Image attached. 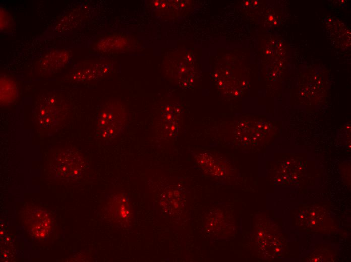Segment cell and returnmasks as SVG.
<instances>
[{
  "label": "cell",
  "mask_w": 351,
  "mask_h": 262,
  "mask_svg": "<svg viewBox=\"0 0 351 262\" xmlns=\"http://www.w3.org/2000/svg\"><path fill=\"white\" fill-rule=\"evenodd\" d=\"M128 112L120 101L107 102L98 112L96 120V134L101 139H113L125 130L128 123Z\"/></svg>",
  "instance_id": "cell-2"
},
{
  "label": "cell",
  "mask_w": 351,
  "mask_h": 262,
  "mask_svg": "<svg viewBox=\"0 0 351 262\" xmlns=\"http://www.w3.org/2000/svg\"><path fill=\"white\" fill-rule=\"evenodd\" d=\"M13 26V20L11 15L3 8L0 9V28L3 31L11 29Z\"/></svg>",
  "instance_id": "cell-11"
},
{
  "label": "cell",
  "mask_w": 351,
  "mask_h": 262,
  "mask_svg": "<svg viewBox=\"0 0 351 262\" xmlns=\"http://www.w3.org/2000/svg\"><path fill=\"white\" fill-rule=\"evenodd\" d=\"M84 162L77 151L62 148L52 155L48 168L50 174L59 180L71 181L76 179L84 169Z\"/></svg>",
  "instance_id": "cell-3"
},
{
  "label": "cell",
  "mask_w": 351,
  "mask_h": 262,
  "mask_svg": "<svg viewBox=\"0 0 351 262\" xmlns=\"http://www.w3.org/2000/svg\"><path fill=\"white\" fill-rule=\"evenodd\" d=\"M18 96L16 83L10 76L1 75L0 78L1 106H8L15 102Z\"/></svg>",
  "instance_id": "cell-8"
},
{
  "label": "cell",
  "mask_w": 351,
  "mask_h": 262,
  "mask_svg": "<svg viewBox=\"0 0 351 262\" xmlns=\"http://www.w3.org/2000/svg\"><path fill=\"white\" fill-rule=\"evenodd\" d=\"M71 55V51L66 49L51 50L39 59L36 65V71L40 76H50L67 65Z\"/></svg>",
  "instance_id": "cell-5"
},
{
  "label": "cell",
  "mask_w": 351,
  "mask_h": 262,
  "mask_svg": "<svg viewBox=\"0 0 351 262\" xmlns=\"http://www.w3.org/2000/svg\"><path fill=\"white\" fill-rule=\"evenodd\" d=\"M113 67V63L108 60L84 61L74 66L68 78L75 82L95 80L111 72Z\"/></svg>",
  "instance_id": "cell-4"
},
{
  "label": "cell",
  "mask_w": 351,
  "mask_h": 262,
  "mask_svg": "<svg viewBox=\"0 0 351 262\" xmlns=\"http://www.w3.org/2000/svg\"><path fill=\"white\" fill-rule=\"evenodd\" d=\"M132 43V41L128 37L113 35L100 39L96 43L94 47L96 51L100 53H116L128 50Z\"/></svg>",
  "instance_id": "cell-7"
},
{
  "label": "cell",
  "mask_w": 351,
  "mask_h": 262,
  "mask_svg": "<svg viewBox=\"0 0 351 262\" xmlns=\"http://www.w3.org/2000/svg\"><path fill=\"white\" fill-rule=\"evenodd\" d=\"M25 223L31 234L35 238H44L51 229V220L46 211L38 208L26 211Z\"/></svg>",
  "instance_id": "cell-6"
},
{
  "label": "cell",
  "mask_w": 351,
  "mask_h": 262,
  "mask_svg": "<svg viewBox=\"0 0 351 262\" xmlns=\"http://www.w3.org/2000/svg\"><path fill=\"white\" fill-rule=\"evenodd\" d=\"M68 112V103L63 96L48 94L39 101L34 109V123L40 131L54 133L64 123Z\"/></svg>",
  "instance_id": "cell-1"
},
{
  "label": "cell",
  "mask_w": 351,
  "mask_h": 262,
  "mask_svg": "<svg viewBox=\"0 0 351 262\" xmlns=\"http://www.w3.org/2000/svg\"><path fill=\"white\" fill-rule=\"evenodd\" d=\"M171 108L172 106L167 107L162 113L159 122L161 132L164 138L173 136L177 132L179 125V112Z\"/></svg>",
  "instance_id": "cell-9"
},
{
  "label": "cell",
  "mask_w": 351,
  "mask_h": 262,
  "mask_svg": "<svg viewBox=\"0 0 351 262\" xmlns=\"http://www.w3.org/2000/svg\"><path fill=\"white\" fill-rule=\"evenodd\" d=\"M80 14L78 11L75 10L68 14L66 16L61 18L56 26L57 32L67 31L70 28L74 27L75 23L79 22Z\"/></svg>",
  "instance_id": "cell-10"
}]
</instances>
